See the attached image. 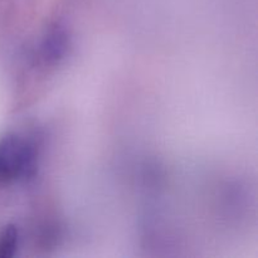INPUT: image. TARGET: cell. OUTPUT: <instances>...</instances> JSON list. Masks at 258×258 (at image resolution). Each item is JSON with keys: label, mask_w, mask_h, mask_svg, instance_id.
<instances>
[{"label": "cell", "mask_w": 258, "mask_h": 258, "mask_svg": "<svg viewBox=\"0 0 258 258\" xmlns=\"http://www.w3.org/2000/svg\"><path fill=\"white\" fill-rule=\"evenodd\" d=\"M37 150L30 140L7 135L0 140V184L18 178H29L35 173Z\"/></svg>", "instance_id": "obj_1"}, {"label": "cell", "mask_w": 258, "mask_h": 258, "mask_svg": "<svg viewBox=\"0 0 258 258\" xmlns=\"http://www.w3.org/2000/svg\"><path fill=\"white\" fill-rule=\"evenodd\" d=\"M68 49V35L60 27H55L50 30L43 42V55L49 62H58L64 57Z\"/></svg>", "instance_id": "obj_2"}, {"label": "cell", "mask_w": 258, "mask_h": 258, "mask_svg": "<svg viewBox=\"0 0 258 258\" xmlns=\"http://www.w3.org/2000/svg\"><path fill=\"white\" fill-rule=\"evenodd\" d=\"M18 247V229L15 226H5L0 231V258L12 257Z\"/></svg>", "instance_id": "obj_3"}]
</instances>
